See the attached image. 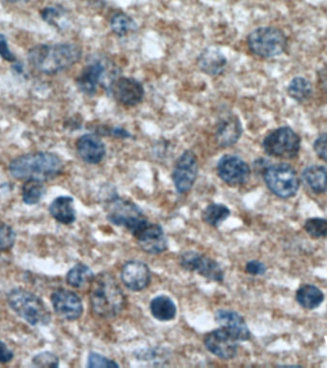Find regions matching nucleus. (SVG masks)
I'll list each match as a JSON object with an SVG mask.
<instances>
[{
    "label": "nucleus",
    "instance_id": "obj_12",
    "mask_svg": "<svg viewBox=\"0 0 327 368\" xmlns=\"http://www.w3.org/2000/svg\"><path fill=\"white\" fill-rule=\"evenodd\" d=\"M51 302L54 313L65 320H77L83 315V301L74 291L58 289L52 294Z\"/></svg>",
    "mask_w": 327,
    "mask_h": 368
},
{
    "label": "nucleus",
    "instance_id": "obj_7",
    "mask_svg": "<svg viewBox=\"0 0 327 368\" xmlns=\"http://www.w3.org/2000/svg\"><path fill=\"white\" fill-rule=\"evenodd\" d=\"M264 181L267 187L282 199L292 198L298 193L299 181L292 166L280 163L269 166L264 172Z\"/></svg>",
    "mask_w": 327,
    "mask_h": 368
},
{
    "label": "nucleus",
    "instance_id": "obj_31",
    "mask_svg": "<svg viewBox=\"0 0 327 368\" xmlns=\"http://www.w3.org/2000/svg\"><path fill=\"white\" fill-rule=\"evenodd\" d=\"M16 231L10 225L0 221V252H7L12 250L16 244Z\"/></svg>",
    "mask_w": 327,
    "mask_h": 368
},
{
    "label": "nucleus",
    "instance_id": "obj_40",
    "mask_svg": "<svg viewBox=\"0 0 327 368\" xmlns=\"http://www.w3.org/2000/svg\"><path fill=\"white\" fill-rule=\"evenodd\" d=\"M110 133L113 136H115V138H127L132 136L127 130L121 129V128H113V129H111Z\"/></svg>",
    "mask_w": 327,
    "mask_h": 368
},
{
    "label": "nucleus",
    "instance_id": "obj_38",
    "mask_svg": "<svg viewBox=\"0 0 327 368\" xmlns=\"http://www.w3.org/2000/svg\"><path fill=\"white\" fill-rule=\"evenodd\" d=\"M245 271H246L248 274L252 275H263L265 274L267 268L263 262L258 260H251L246 264V267H245Z\"/></svg>",
    "mask_w": 327,
    "mask_h": 368
},
{
    "label": "nucleus",
    "instance_id": "obj_24",
    "mask_svg": "<svg viewBox=\"0 0 327 368\" xmlns=\"http://www.w3.org/2000/svg\"><path fill=\"white\" fill-rule=\"evenodd\" d=\"M296 299L304 309L314 310L321 306L324 301V294L321 289L314 285H304L297 291Z\"/></svg>",
    "mask_w": 327,
    "mask_h": 368
},
{
    "label": "nucleus",
    "instance_id": "obj_28",
    "mask_svg": "<svg viewBox=\"0 0 327 368\" xmlns=\"http://www.w3.org/2000/svg\"><path fill=\"white\" fill-rule=\"evenodd\" d=\"M230 214V209L224 204L212 203L204 210L202 218L207 225L218 228L225 220H227Z\"/></svg>",
    "mask_w": 327,
    "mask_h": 368
},
{
    "label": "nucleus",
    "instance_id": "obj_3",
    "mask_svg": "<svg viewBox=\"0 0 327 368\" xmlns=\"http://www.w3.org/2000/svg\"><path fill=\"white\" fill-rule=\"evenodd\" d=\"M125 294L109 272H101L90 284V304L94 313L103 318H113L125 306Z\"/></svg>",
    "mask_w": 327,
    "mask_h": 368
},
{
    "label": "nucleus",
    "instance_id": "obj_42",
    "mask_svg": "<svg viewBox=\"0 0 327 368\" xmlns=\"http://www.w3.org/2000/svg\"><path fill=\"white\" fill-rule=\"evenodd\" d=\"M89 1L95 6L103 7L105 4V0H89Z\"/></svg>",
    "mask_w": 327,
    "mask_h": 368
},
{
    "label": "nucleus",
    "instance_id": "obj_10",
    "mask_svg": "<svg viewBox=\"0 0 327 368\" xmlns=\"http://www.w3.org/2000/svg\"><path fill=\"white\" fill-rule=\"evenodd\" d=\"M198 160L190 150L185 151L176 162L173 172L174 186L180 194L189 192L198 176Z\"/></svg>",
    "mask_w": 327,
    "mask_h": 368
},
{
    "label": "nucleus",
    "instance_id": "obj_5",
    "mask_svg": "<svg viewBox=\"0 0 327 368\" xmlns=\"http://www.w3.org/2000/svg\"><path fill=\"white\" fill-rule=\"evenodd\" d=\"M248 46L255 55L275 58L282 55L287 46L285 33L275 27H260L248 36Z\"/></svg>",
    "mask_w": 327,
    "mask_h": 368
},
{
    "label": "nucleus",
    "instance_id": "obj_14",
    "mask_svg": "<svg viewBox=\"0 0 327 368\" xmlns=\"http://www.w3.org/2000/svg\"><path fill=\"white\" fill-rule=\"evenodd\" d=\"M114 99L127 107H134L144 96V87L140 82L132 77H119L109 86Z\"/></svg>",
    "mask_w": 327,
    "mask_h": 368
},
{
    "label": "nucleus",
    "instance_id": "obj_36",
    "mask_svg": "<svg viewBox=\"0 0 327 368\" xmlns=\"http://www.w3.org/2000/svg\"><path fill=\"white\" fill-rule=\"evenodd\" d=\"M314 150L318 157L327 163V133H323L316 139Z\"/></svg>",
    "mask_w": 327,
    "mask_h": 368
},
{
    "label": "nucleus",
    "instance_id": "obj_39",
    "mask_svg": "<svg viewBox=\"0 0 327 368\" xmlns=\"http://www.w3.org/2000/svg\"><path fill=\"white\" fill-rule=\"evenodd\" d=\"M13 352L9 347H8L6 343L0 340V364H9L13 361Z\"/></svg>",
    "mask_w": 327,
    "mask_h": 368
},
{
    "label": "nucleus",
    "instance_id": "obj_26",
    "mask_svg": "<svg viewBox=\"0 0 327 368\" xmlns=\"http://www.w3.org/2000/svg\"><path fill=\"white\" fill-rule=\"evenodd\" d=\"M95 277L94 272L84 264H77L67 274V284L75 289H83L91 284Z\"/></svg>",
    "mask_w": 327,
    "mask_h": 368
},
{
    "label": "nucleus",
    "instance_id": "obj_18",
    "mask_svg": "<svg viewBox=\"0 0 327 368\" xmlns=\"http://www.w3.org/2000/svg\"><path fill=\"white\" fill-rule=\"evenodd\" d=\"M78 155L88 165H98L105 155V146L102 139L94 133L81 135L76 143Z\"/></svg>",
    "mask_w": 327,
    "mask_h": 368
},
{
    "label": "nucleus",
    "instance_id": "obj_35",
    "mask_svg": "<svg viewBox=\"0 0 327 368\" xmlns=\"http://www.w3.org/2000/svg\"><path fill=\"white\" fill-rule=\"evenodd\" d=\"M64 11L59 7H46L42 11V18L50 26H57Z\"/></svg>",
    "mask_w": 327,
    "mask_h": 368
},
{
    "label": "nucleus",
    "instance_id": "obj_30",
    "mask_svg": "<svg viewBox=\"0 0 327 368\" xmlns=\"http://www.w3.org/2000/svg\"><path fill=\"white\" fill-rule=\"evenodd\" d=\"M136 23L132 16L119 12L114 13L110 18V28L118 37H125L135 29Z\"/></svg>",
    "mask_w": 327,
    "mask_h": 368
},
{
    "label": "nucleus",
    "instance_id": "obj_27",
    "mask_svg": "<svg viewBox=\"0 0 327 368\" xmlns=\"http://www.w3.org/2000/svg\"><path fill=\"white\" fill-rule=\"evenodd\" d=\"M45 186L43 182L38 179H28L24 182L21 196H23V203L27 206H35L39 203L40 200L45 195Z\"/></svg>",
    "mask_w": 327,
    "mask_h": 368
},
{
    "label": "nucleus",
    "instance_id": "obj_6",
    "mask_svg": "<svg viewBox=\"0 0 327 368\" xmlns=\"http://www.w3.org/2000/svg\"><path fill=\"white\" fill-rule=\"evenodd\" d=\"M105 210L109 222L124 226L132 234L149 221L138 206L117 195L106 201Z\"/></svg>",
    "mask_w": 327,
    "mask_h": 368
},
{
    "label": "nucleus",
    "instance_id": "obj_2",
    "mask_svg": "<svg viewBox=\"0 0 327 368\" xmlns=\"http://www.w3.org/2000/svg\"><path fill=\"white\" fill-rule=\"evenodd\" d=\"M64 170L61 157L54 152H37L21 155L12 160L9 165L11 176L18 181L38 179L51 181Z\"/></svg>",
    "mask_w": 327,
    "mask_h": 368
},
{
    "label": "nucleus",
    "instance_id": "obj_4",
    "mask_svg": "<svg viewBox=\"0 0 327 368\" xmlns=\"http://www.w3.org/2000/svg\"><path fill=\"white\" fill-rule=\"evenodd\" d=\"M7 303L16 315L30 325L42 327L51 321V312L45 302L26 289H12L7 294Z\"/></svg>",
    "mask_w": 327,
    "mask_h": 368
},
{
    "label": "nucleus",
    "instance_id": "obj_17",
    "mask_svg": "<svg viewBox=\"0 0 327 368\" xmlns=\"http://www.w3.org/2000/svg\"><path fill=\"white\" fill-rule=\"evenodd\" d=\"M215 320L238 342H246L250 339L249 327L239 313L230 310H218L215 313Z\"/></svg>",
    "mask_w": 327,
    "mask_h": 368
},
{
    "label": "nucleus",
    "instance_id": "obj_13",
    "mask_svg": "<svg viewBox=\"0 0 327 368\" xmlns=\"http://www.w3.org/2000/svg\"><path fill=\"white\" fill-rule=\"evenodd\" d=\"M217 174L225 184L236 186L245 184L249 179L251 169L241 157L227 155L218 162Z\"/></svg>",
    "mask_w": 327,
    "mask_h": 368
},
{
    "label": "nucleus",
    "instance_id": "obj_8",
    "mask_svg": "<svg viewBox=\"0 0 327 368\" xmlns=\"http://www.w3.org/2000/svg\"><path fill=\"white\" fill-rule=\"evenodd\" d=\"M263 147L271 157L294 159L301 149V138L290 127H282L272 130L264 138Z\"/></svg>",
    "mask_w": 327,
    "mask_h": 368
},
{
    "label": "nucleus",
    "instance_id": "obj_43",
    "mask_svg": "<svg viewBox=\"0 0 327 368\" xmlns=\"http://www.w3.org/2000/svg\"><path fill=\"white\" fill-rule=\"evenodd\" d=\"M8 1L12 2V4H21V2H27L28 0H8Z\"/></svg>",
    "mask_w": 327,
    "mask_h": 368
},
{
    "label": "nucleus",
    "instance_id": "obj_19",
    "mask_svg": "<svg viewBox=\"0 0 327 368\" xmlns=\"http://www.w3.org/2000/svg\"><path fill=\"white\" fill-rule=\"evenodd\" d=\"M242 135V126L241 120L234 114H229L223 117L217 123L215 129V140L222 148H228L234 145Z\"/></svg>",
    "mask_w": 327,
    "mask_h": 368
},
{
    "label": "nucleus",
    "instance_id": "obj_25",
    "mask_svg": "<svg viewBox=\"0 0 327 368\" xmlns=\"http://www.w3.org/2000/svg\"><path fill=\"white\" fill-rule=\"evenodd\" d=\"M149 307H151L152 316L158 320L170 321L176 318V305L171 297L167 296L154 297Z\"/></svg>",
    "mask_w": 327,
    "mask_h": 368
},
{
    "label": "nucleus",
    "instance_id": "obj_21",
    "mask_svg": "<svg viewBox=\"0 0 327 368\" xmlns=\"http://www.w3.org/2000/svg\"><path fill=\"white\" fill-rule=\"evenodd\" d=\"M49 213L57 222L71 225L76 221L74 199L69 196H59L49 206Z\"/></svg>",
    "mask_w": 327,
    "mask_h": 368
},
{
    "label": "nucleus",
    "instance_id": "obj_32",
    "mask_svg": "<svg viewBox=\"0 0 327 368\" xmlns=\"http://www.w3.org/2000/svg\"><path fill=\"white\" fill-rule=\"evenodd\" d=\"M304 230L312 238H324L327 237V220L323 218L308 219L304 223Z\"/></svg>",
    "mask_w": 327,
    "mask_h": 368
},
{
    "label": "nucleus",
    "instance_id": "obj_37",
    "mask_svg": "<svg viewBox=\"0 0 327 368\" xmlns=\"http://www.w3.org/2000/svg\"><path fill=\"white\" fill-rule=\"evenodd\" d=\"M0 57L6 62H16V56L11 51L9 45H8L7 38L4 34H0Z\"/></svg>",
    "mask_w": 327,
    "mask_h": 368
},
{
    "label": "nucleus",
    "instance_id": "obj_11",
    "mask_svg": "<svg viewBox=\"0 0 327 368\" xmlns=\"http://www.w3.org/2000/svg\"><path fill=\"white\" fill-rule=\"evenodd\" d=\"M142 250L149 255H160L168 250L167 237L162 226L148 221L132 233Z\"/></svg>",
    "mask_w": 327,
    "mask_h": 368
},
{
    "label": "nucleus",
    "instance_id": "obj_9",
    "mask_svg": "<svg viewBox=\"0 0 327 368\" xmlns=\"http://www.w3.org/2000/svg\"><path fill=\"white\" fill-rule=\"evenodd\" d=\"M180 265L186 271L197 272L214 282H223L224 272L219 264L208 256L196 252H186L180 256Z\"/></svg>",
    "mask_w": 327,
    "mask_h": 368
},
{
    "label": "nucleus",
    "instance_id": "obj_34",
    "mask_svg": "<svg viewBox=\"0 0 327 368\" xmlns=\"http://www.w3.org/2000/svg\"><path fill=\"white\" fill-rule=\"evenodd\" d=\"M87 367H119V364L113 359H109L100 354L92 352L89 354Z\"/></svg>",
    "mask_w": 327,
    "mask_h": 368
},
{
    "label": "nucleus",
    "instance_id": "obj_16",
    "mask_svg": "<svg viewBox=\"0 0 327 368\" xmlns=\"http://www.w3.org/2000/svg\"><path fill=\"white\" fill-rule=\"evenodd\" d=\"M121 278L125 287L130 290L143 291L151 283V269L144 262L130 260L122 266Z\"/></svg>",
    "mask_w": 327,
    "mask_h": 368
},
{
    "label": "nucleus",
    "instance_id": "obj_22",
    "mask_svg": "<svg viewBox=\"0 0 327 368\" xmlns=\"http://www.w3.org/2000/svg\"><path fill=\"white\" fill-rule=\"evenodd\" d=\"M105 72V67L101 62H93L84 68L77 79L79 89L84 94L92 95L97 91L98 84Z\"/></svg>",
    "mask_w": 327,
    "mask_h": 368
},
{
    "label": "nucleus",
    "instance_id": "obj_41",
    "mask_svg": "<svg viewBox=\"0 0 327 368\" xmlns=\"http://www.w3.org/2000/svg\"><path fill=\"white\" fill-rule=\"evenodd\" d=\"M319 76H320L319 78H320L321 86H323L324 91L327 92V67L321 70Z\"/></svg>",
    "mask_w": 327,
    "mask_h": 368
},
{
    "label": "nucleus",
    "instance_id": "obj_23",
    "mask_svg": "<svg viewBox=\"0 0 327 368\" xmlns=\"http://www.w3.org/2000/svg\"><path fill=\"white\" fill-rule=\"evenodd\" d=\"M305 184L315 193H323L327 190V169L323 166L313 165L302 172Z\"/></svg>",
    "mask_w": 327,
    "mask_h": 368
},
{
    "label": "nucleus",
    "instance_id": "obj_1",
    "mask_svg": "<svg viewBox=\"0 0 327 368\" xmlns=\"http://www.w3.org/2000/svg\"><path fill=\"white\" fill-rule=\"evenodd\" d=\"M81 55V46L75 43L39 45L29 51L28 61L37 72L54 75L77 64Z\"/></svg>",
    "mask_w": 327,
    "mask_h": 368
},
{
    "label": "nucleus",
    "instance_id": "obj_29",
    "mask_svg": "<svg viewBox=\"0 0 327 368\" xmlns=\"http://www.w3.org/2000/svg\"><path fill=\"white\" fill-rule=\"evenodd\" d=\"M312 84L307 79L295 77L289 83L288 94L297 102H304L312 95Z\"/></svg>",
    "mask_w": 327,
    "mask_h": 368
},
{
    "label": "nucleus",
    "instance_id": "obj_20",
    "mask_svg": "<svg viewBox=\"0 0 327 368\" xmlns=\"http://www.w3.org/2000/svg\"><path fill=\"white\" fill-rule=\"evenodd\" d=\"M197 65L201 72L207 75L218 76L225 72L227 59L222 51L212 46L201 52L197 59Z\"/></svg>",
    "mask_w": 327,
    "mask_h": 368
},
{
    "label": "nucleus",
    "instance_id": "obj_15",
    "mask_svg": "<svg viewBox=\"0 0 327 368\" xmlns=\"http://www.w3.org/2000/svg\"><path fill=\"white\" fill-rule=\"evenodd\" d=\"M207 350L222 359H231L238 354V340L227 331L215 329L206 335L204 339Z\"/></svg>",
    "mask_w": 327,
    "mask_h": 368
},
{
    "label": "nucleus",
    "instance_id": "obj_33",
    "mask_svg": "<svg viewBox=\"0 0 327 368\" xmlns=\"http://www.w3.org/2000/svg\"><path fill=\"white\" fill-rule=\"evenodd\" d=\"M33 364L37 367H58L59 359L54 354L48 352H40L32 359Z\"/></svg>",
    "mask_w": 327,
    "mask_h": 368
}]
</instances>
